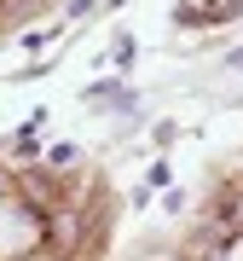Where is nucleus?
<instances>
[{
  "label": "nucleus",
  "instance_id": "f03ea898",
  "mask_svg": "<svg viewBox=\"0 0 243 261\" xmlns=\"http://www.w3.org/2000/svg\"><path fill=\"white\" fill-rule=\"evenodd\" d=\"M232 261H243V238H237V244H232Z\"/></svg>",
  "mask_w": 243,
  "mask_h": 261
},
{
  "label": "nucleus",
  "instance_id": "f257e3e1",
  "mask_svg": "<svg viewBox=\"0 0 243 261\" xmlns=\"http://www.w3.org/2000/svg\"><path fill=\"white\" fill-rule=\"evenodd\" d=\"M35 238H41V221H35V215H29L23 203H0V261L29 255Z\"/></svg>",
  "mask_w": 243,
  "mask_h": 261
}]
</instances>
